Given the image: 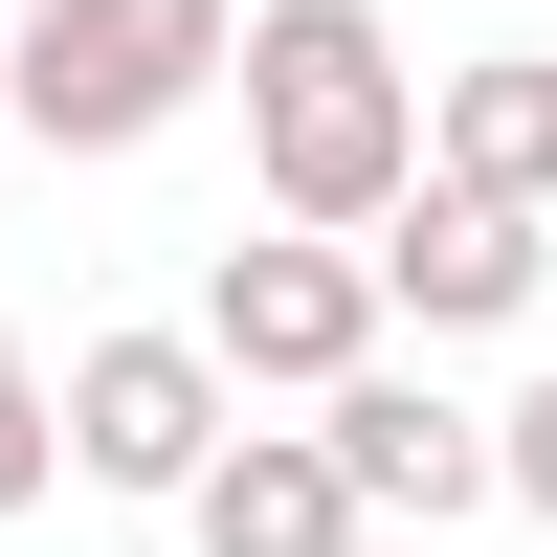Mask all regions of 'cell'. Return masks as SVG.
Returning a JSON list of instances; mask_svg holds the SVG:
<instances>
[{
    "instance_id": "6da1fadb",
    "label": "cell",
    "mask_w": 557,
    "mask_h": 557,
    "mask_svg": "<svg viewBox=\"0 0 557 557\" xmlns=\"http://www.w3.org/2000/svg\"><path fill=\"white\" fill-rule=\"evenodd\" d=\"M246 178L268 223H312V246H380L401 201H424V67H401L380 0H246Z\"/></svg>"
},
{
    "instance_id": "7a4b0ae2",
    "label": "cell",
    "mask_w": 557,
    "mask_h": 557,
    "mask_svg": "<svg viewBox=\"0 0 557 557\" xmlns=\"http://www.w3.org/2000/svg\"><path fill=\"white\" fill-rule=\"evenodd\" d=\"M223 67H246V0H23V23H0V134H45V157H157Z\"/></svg>"
},
{
    "instance_id": "3957f363",
    "label": "cell",
    "mask_w": 557,
    "mask_h": 557,
    "mask_svg": "<svg viewBox=\"0 0 557 557\" xmlns=\"http://www.w3.org/2000/svg\"><path fill=\"white\" fill-rule=\"evenodd\" d=\"M201 357L246 401H335L357 357H380V246H312V223H268V246L201 268Z\"/></svg>"
},
{
    "instance_id": "277c9868",
    "label": "cell",
    "mask_w": 557,
    "mask_h": 557,
    "mask_svg": "<svg viewBox=\"0 0 557 557\" xmlns=\"http://www.w3.org/2000/svg\"><path fill=\"white\" fill-rule=\"evenodd\" d=\"M223 446H246V380H223L201 357V312H178V335H67V469L89 491H201Z\"/></svg>"
},
{
    "instance_id": "5b68a950",
    "label": "cell",
    "mask_w": 557,
    "mask_h": 557,
    "mask_svg": "<svg viewBox=\"0 0 557 557\" xmlns=\"http://www.w3.org/2000/svg\"><path fill=\"white\" fill-rule=\"evenodd\" d=\"M312 446L357 469V513H491V401H446V380H401V357H357L335 401H312Z\"/></svg>"
},
{
    "instance_id": "8992f818",
    "label": "cell",
    "mask_w": 557,
    "mask_h": 557,
    "mask_svg": "<svg viewBox=\"0 0 557 557\" xmlns=\"http://www.w3.org/2000/svg\"><path fill=\"white\" fill-rule=\"evenodd\" d=\"M535 268H557V223L535 201H469V178H424V201L380 223V312H424V335H513Z\"/></svg>"
},
{
    "instance_id": "52a82bcc",
    "label": "cell",
    "mask_w": 557,
    "mask_h": 557,
    "mask_svg": "<svg viewBox=\"0 0 557 557\" xmlns=\"http://www.w3.org/2000/svg\"><path fill=\"white\" fill-rule=\"evenodd\" d=\"M178 535H201V557H357L380 513H357V469H335L312 424H246L201 491H178Z\"/></svg>"
},
{
    "instance_id": "ba28073f",
    "label": "cell",
    "mask_w": 557,
    "mask_h": 557,
    "mask_svg": "<svg viewBox=\"0 0 557 557\" xmlns=\"http://www.w3.org/2000/svg\"><path fill=\"white\" fill-rule=\"evenodd\" d=\"M424 178H469V201H535V223H557V45H469V67L424 89Z\"/></svg>"
},
{
    "instance_id": "9c48e42d",
    "label": "cell",
    "mask_w": 557,
    "mask_h": 557,
    "mask_svg": "<svg viewBox=\"0 0 557 557\" xmlns=\"http://www.w3.org/2000/svg\"><path fill=\"white\" fill-rule=\"evenodd\" d=\"M45 491H67V380L0 335V513H45Z\"/></svg>"
},
{
    "instance_id": "30bf717a",
    "label": "cell",
    "mask_w": 557,
    "mask_h": 557,
    "mask_svg": "<svg viewBox=\"0 0 557 557\" xmlns=\"http://www.w3.org/2000/svg\"><path fill=\"white\" fill-rule=\"evenodd\" d=\"M491 491H513V513H557V380L491 401Z\"/></svg>"
}]
</instances>
